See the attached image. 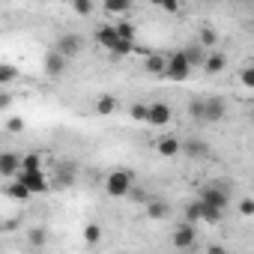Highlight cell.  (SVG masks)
Listing matches in <instances>:
<instances>
[{
    "mask_svg": "<svg viewBox=\"0 0 254 254\" xmlns=\"http://www.w3.org/2000/svg\"><path fill=\"white\" fill-rule=\"evenodd\" d=\"M114 33H117V39H123V42H135L138 24H132V21H120V24H114Z\"/></svg>",
    "mask_w": 254,
    "mask_h": 254,
    "instance_id": "ac0fdd59",
    "label": "cell"
},
{
    "mask_svg": "<svg viewBox=\"0 0 254 254\" xmlns=\"http://www.w3.org/2000/svg\"><path fill=\"white\" fill-rule=\"evenodd\" d=\"M39 171H42V156H39V153L21 156V171H18V174H39Z\"/></svg>",
    "mask_w": 254,
    "mask_h": 254,
    "instance_id": "d6986e66",
    "label": "cell"
},
{
    "mask_svg": "<svg viewBox=\"0 0 254 254\" xmlns=\"http://www.w3.org/2000/svg\"><path fill=\"white\" fill-rule=\"evenodd\" d=\"M239 215H254V200L251 197H245V200H239Z\"/></svg>",
    "mask_w": 254,
    "mask_h": 254,
    "instance_id": "d590c367",
    "label": "cell"
},
{
    "mask_svg": "<svg viewBox=\"0 0 254 254\" xmlns=\"http://www.w3.org/2000/svg\"><path fill=\"white\" fill-rule=\"evenodd\" d=\"M24 126H27V123H24V117H18V114H15V117H9V120H6V132L18 135V132H24Z\"/></svg>",
    "mask_w": 254,
    "mask_h": 254,
    "instance_id": "f546056e",
    "label": "cell"
},
{
    "mask_svg": "<svg viewBox=\"0 0 254 254\" xmlns=\"http://www.w3.org/2000/svg\"><path fill=\"white\" fill-rule=\"evenodd\" d=\"M6 197H12V200H30L33 194L27 191V186H24L21 180H12V183L6 186Z\"/></svg>",
    "mask_w": 254,
    "mask_h": 254,
    "instance_id": "ffe728a7",
    "label": "cell"
},
{
    "mask_svg": "<svg viewBox=\"0 0 254 254\" xmlns=\"http://www.w3.org/2000/svg\"><path fill=\"white\" fill-rule=\"evenodd\" d=\"M144 69H147V75H153V78H165V69H168V57L165 54H147V60H144Z\"/></svg>",
    "mask_w": 254,
    "mask_h": 254,
    "instance_id": "7c38bea8",
    "label": "cell"
},
{
    "mask_svg": "<svg viewBox=\"0 0 254 254\" xmlns=\"http://www.w3.org/2000/svg\"><path fill=\"white\" fill-rule=\"evenodd\" d=\"M132 186H135V180H132L129 171H111L105 177V191L111 197H126V194L132 191Z\"/></svg>",
    "mask_w": 254,
    "mask_h": 254,
    "instance_id": "6da1fadb",
    "label": "cell"
},
{
    "mask_svg": "<svg viewBox=\"0 0 254 254\" xmlns=\"http://www.w3.org/2000/svg\"><path fill=\"white\" fill-rule=\"evenodd\" d=\"M156 150H159V156L174 159V156H180V153H183V141H180V138H174V135H168V138H159V141H156Z\"/></svg>",
    "mask_w": 254,
    "mask_h": 254,
    "instance_id": "4fadbf2b",
    "label": "cell"
},
{
    "mask_svg": "<svg viewBox=\"0 0 254 254\" xmlns=\"http://www.w3.org/2000/svg\"><path fill=\"white\" fill-rule=\"evenodd\" d=\"M194 239H197V233H194V224H186V221H180V224L174 227V236H171V242H174V248H177V251H189V248L194 245Z\"/></svg>",
    "mask_w": 254,
    "mask_h": 254,
    "instance_id": "8992f818",
    "label": "cell"
},
{
    "mask_svg": "<svg viewBox=\"0 0 254 254\" xmlns=\"http://www.w3.org/2000/svg\"><path fill=\"white\" fill-rule=\"evenodd\" d=\"M224 117H227V102H224L221 96H203V117H200V123L215 126V123H221Z\"/></svg>",
    "mask_w": 254,
    "mask_h": 254,
    "instance_id": "3957f363",
    "label": "cell"
},
{
    "mask_svg": "<svg viewBox=\"0 0 254 254\" xmlns=\"http://www.w3.org/2000/svg\"><path fill=\"white\" fill-rule=\"evenodd\" d=\"M159 9L168 12V15H177V12H183V3H177V0H162Z\"/></svg>",
    "mask_w": 254,
    "mask_h": 254,
    "instance_id": "4dcf8cb0",
    "label": "cell"
},
{
    "mask_svg": "<svg viewBox=\"0 0 254 254\" xmlns=\"http://www.w3.org/2000/svg\"><path fill=\"white\" fill-rule=\"evenodd\" d=\"M144 212H147L150 221H165V218L171 215V203H168L165 197H150V200L144 203Z\"/></svg>",
    "mask_w": 254,
    "mask_h": 254,
    "instance_id": "9c48e42d",
    "label": "cell"
},
{
    "mask_svg": "<svg viewBox=\"0 0 254 254\" xmlns=\"http://www.w3.org/2000/svg\"><path fill=\"white\" fill-rule=\"evenodd\" d=\"M171 105L168 102H153V105H147V123L150 126H168L171 123Z\"/></svg>",
    "mask_w": 254,
    "mask_h": 254,
    "instance_id": "ba28073f",
    "label": "cell"
},
{
    "mask_svg": "<svg viewBox=\"0 0 254 254\" xmlns=\"http://www.w3.org/2000/svg\"><path fill=\"white\" fill-rule=\"evenodd\" d=\"M66 66H69V60H63L54 48L45 54V75H48V78H60V75L66 72Z\"/></svg>",
    "mask_w": 254,
    "mask_h": 254,
    "instance_id": "8fae6325",
    "label": "cell"
},
{
    "mask_svg": "<svg viewBox=\"0 0 254 254\" xmlns=\"http://www.w3.org/2000/svg\"><path fill=\"white\" fill-rule=\"evenodd\" d=\"M15 180H21L30 194H48V191H51V183H48V177H45L42 171H39V174H18Z\"/></svg>",
    "mask_w": 254,
    "mask_h": 254,
    "instance_id": "52a82bcc",
    "label": "cell"
},
{
    "mask_svg": "<svg viewBox=\"0 0 254 254\" xmlns=\"http://www.w3.org/2000/svg\"><path fill=\"white\" fill-rule=\"evenodd\" d=\"M75 183V171L66 165V168H60V186H72Z\"/></svg>",
    "mask_w": 254,
    "mask_h": 254,
    "instance_id": "e575fe53",
    "label": "cell"
},
{
    "mask_svg": "<svg viewBox=\"0 0 254 254\" xmlns=\"http://www.w3.org/2000/svg\"><path fill=\"white\" fill-rule=\"evenodd\" d=\"M129 114H132V120H135V123H147V105H132V111H129Z\"/></svg>",
    "mask_w": 254,
    "mask_h": 254,
    "instance_id": "1f68e13d",
    "label": "cell"
},
{
    "mask_svg": "<svg viewBox=\"0 0 254 254\" xmlns=\"http://www.w3.org/2000/svg\"><path fill=\"white\" fill-rule=\"evenodd\" d=\"M183 221H186V224H194V221H200V200H191V203L186 206V212H183Z\"/></svg>",
    "mask_w": 254,
    "mask_h": 254,
    "instance_id": "4316f807",
    "label": "cell"
},
{
    "mask_svg": "<svg viewBox=\"0 0 254 254\" xmlns=\"http://www.w3.org/2000/svg\"><path fill=\"white\" fill-rule=\"evenodd\" d=\"M206 254H227V251H224L221 245H209V248H206Z\"/></svg>",
    "mask_w": 254,
    "mask_h": 254,
    "instance_id": "74e56055",
    "label": "cell"
},
{
    "mask_svg": "<svg viewBox=\"0 0 254 254\" xmlns=\"http://www.w3.org/2000/svg\"><path fill=\"white\" fill-rule=\"evenodd\" d=\"M81 48H84V36H81V33H63V36L54 42V51H57L63 60L78 57V54H81Z\"/></svg>",
    "mask_w": 254,
    "mask_h": 254,
    "instance_id": "277c9868",
    "label": "cell"
},
{
    "mask_svg": "<svg viewBox=\"0 0 254 254\" xmlns=\"http://www.w3.org/2000/svg\"><path fill=\"white\" fill-rule=\"evenodd\" d=\"M84 239H87V245H99V242H102V227H99L96 221L84 224Z\"/></svg>",
    "mask_w": 254,
    "mask_h": 254,
    "instance_id": "d4e9b609",
    "label": "cell"
},
{
    "mask_svg": "<svg viewBox=\"0 0 254 254\" xmlns=\"http://www.w3.org/2000/svg\"><path fill=\"white\" fill-rule=\"evenodd\" d=\"M27 242H30V248H42V245L48 242V230H45V227H30Z\"/></svg>",
    "mask_w": 254,
    "mask_h": 254,
    "instance_id": "cb8c5ba5",
    "label": "cell"
},
{
    "mask_svg": "<svg viewBox=\"0 0 254 254\" xmlns=\"http://www.w3.org/2000/svg\"><path fill=\"white\" fill-rule=\"evenodd\" d=\"M96 42H99L102 48H108V51H111V48L120 42V39H117V33H114V24H102V27L96 30Z\"/></svg>",
    "mask_w": 254,
    "mask_h": 254,
    "instance_id": "2e32d148",
    "label": "cell"
},
{
    "mask_svg": "<svg viewBox=\"0 0 254 254\" xmlns=\"http://www.w3.org/2000/svg\"><path fill=\"white\" fill-rule=\"evenodd\" d=\"M9 102H12V99H9L6 93H0V111H3V108H9Z\"/></svg>",
    "mask_w": 254,
    "mask_h": 254,
    "instance_id": "8d00e7d4",
    "label": "cell"
},
{
    "mask_svg": "<svg viewBox=\"0 0 254 254\" xmlns=\"http://www.w3.org/2000/svg\"><path fill=\"white\" fill-rule=\"evenodd\" d=\"M72 9H75V15H81V18H87V15H93V0H72Z\"/></svg>",
    "mask_w": 254,
    "mask_h": 254,
    "instance_id": "83f0119b",
    "label": "cell"
},
{
    "mask_svg": "<svg viewBox=\"0 0 254 254\" xmlns=\"http://www.w3.org/2000/svg\"><path fill=\"white\" fill-rule=\"evenodd\" d=\"M197 200H200V203H206V206H215V209H221V212H224V206H227L230 194H227L224 189H218V186H203V189H200V194H197Z\"/></svg>",
    "mask_w": 254,
    "mask_h": 254,
    "instance_id": "5b68a950",
    "label": "cell"
},
{
    "mask_svg": "<svg viewBox=\"0 0 254 254\" xmlns=\"http://www.w3.org/2000/svg\"><path fill=\"white\" fill-rule=\"evenodd\" d=\"M189 75H191V66H189L186 54H183V51H174V54H168V69H165V78H168V81H177V84H183Z\"/></svg>",
    "mask_w": 254,
    "mask_h": 254,
    "instance_id": "7a4b0ae2",
    "label": "cell"
},
{
    "mask_svg": "<svg viewBox=\"0 0 254 254\" xmlns=\"http://www.w3.org/2000/svg\"><path fill=\"white\" fill-rule=\"evenodd\" d=\"M183 153L191 156V159H206L209 156V144L203 138H189V141H183Z\"/></svg>",
    "mask_w": 254,
    "mask_h": 254,
    "instance_id": "5bb4252c",
    "label": "cell"
},
{
    "mask_svg": "<svg viewBox=\"0 0 254 254\" xmlns=\"http://www.w3.org/2000/svg\"><path fill=\"white\" fill-rule=\"evenodd\" d=\"M18 171H21V156H15V153H0V177L15 180Z\"/></svg>",
    "mask_w": 254,
    "mask_h": 254,
    "instance_id": "30bf717a",
    "label": "cell"
},
{
    "mask_svg": "<svg viewBox=\"0 0 254 254\" xmlns=\"http://www.w3.org/2000/svg\"><path fill=\"white\" fill-rule=\"evenodd\" d=\"M126 197H132V200H138V203H147V200H150V194H147L144 189H138V186H132V191L126 194Z\"/></svg>",
    "mask_w": 254,
    "mask_h": 254,
    "instance_id": "d6a6232c",
    "label": "cell"
},
{
    "mask_svg": "<svg viewBox=\"0 0 254 254\" xmlns=\"http://www.w3.org/2000/svg\"><path fill=\"white\" fill-rule=\"evenodd\" d=\"M224 218V212L221 209H215V206H206V203H200V221H206V224H218Z\"/></svg>",
    "mask_w": 254,
    "mask_h": 254,
    "instance_id": "603a6c76",
    "label": "cell"
},
{
    "mask_svg": "<svg viewBox=\"0 0 254 254\" xmlns=\"http://www.w3.org/2000/svg\"><path fill=\"white\" fill-rule=\"evenodd\" d=\"M189 114H191L194 123H200V117H203V96H194V99L189 102Z\"/></svg>",
    "mask_w": 254,
    "mask_h": 254,
    "instance_id": "f1b7e54d",
    "label": "cell"
},
{
    "mask_svg": "<svg viewBox=\"0 0 254 254\" xmlns=\"http://www.w3.org/2000/svg\"><path fill=\"white\" fill-rule=\"evenodd\" d=\"M239 78H242V87H245V90H251V87H254V69H251V66H245Z\"/></svg>",
    "mask_w": 254,
    "mask_h": 254,
    "instance_id": "836d02e7",
    "label": "cell"
},
{
    "mask_svg": "<svg viewBox=\"0 0 254 254\" xmlns=\"http://www.w3.org/2000/svg\"><path fill=\"white\" fill-rule=\"evenodd\" d=\"M197 45H200V48H215V45H218V33H215L212 27H200V33H197Z\"/></svg>",
    "mask_w": 254,
    "mask_h": 254,
    "instance_id": "44dd1931",
    "label": "cell"
},
{
    "mask_svg": "<svg viewBox=\"0 0 254 254\" xmlns=\"http://www.w3.org/2000/svg\"><path fill=\"white\" fill-rule=\"evenodd\" d=\"M117 96H111V93H102L99 99H96V114H102V117H111L114 111H117Z\"/></svg>",
    "mask_w": 254,
    "mask_h": 254,
    "instance_id": "e0dca14e",
    "label": "cell"
},
{
    "mask_svg": "<svg viewBox=\"0 0 254 254\" xmlns=\"http://www.w3.org/2000/svg\"><path fill=\"white\" fill-rule=\"evenodd\" d=\"M18 66H12V63H0V87L3 84H12V81H18Z\"/></svg>",
    "mask_w": 254,
    "mask_h": 254,
    "instance_id": "7402d4cb",
    "label": "cell"
},
{
    "mask_svg": "<svg viewBox=\"0 0 254 254\" xmlns=\"http://www.w3.org/2000/svg\"><path fill=\"white\" fill-rule=\"evenodd\" d=\"M129 9H132V6L126 3V0H108V3H105V12H108V15H126Z\"/></svg>",
    "mask_w": 254,
    "mask_h": 254,
    "instance_id": "484cf974",
    "label": "cell"
},
{
    "mask_svg": "<svg viewBox=\"0 0 254 254\" xmlns=\"http://www.w3.org/2000/svg\"><path fill=\"white\" fill-rule=\"evenodd\" d=\"M224 66H227V57L221 51H212V54L203 57V72L206 75H218V72H224Z\"/></svg>",
    "mask_w": 254,
    "mask_h": 254,
    "instance_id": "9a60e30c",
    "label": "cell"
}]
</instances>
